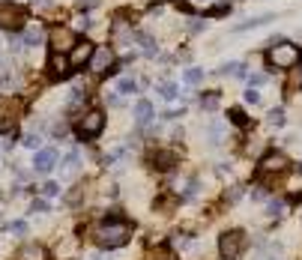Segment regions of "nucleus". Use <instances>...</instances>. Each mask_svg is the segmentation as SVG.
<instances>
[{
	"mask_svg": "<svg viewBox=\"0 0 302 260\" xmlns=\"http://www.w3.org/2000/svg\"><path fill=\"white\" fill-rule=\"evenodd\" d=\"M204 75H207V72L200 69V66H189V69L183 72V84H189V87H197L200 81H204Z\"/></svg>",
	"mask_w": 302,
	"mask_h": 260,
	"instance_id": "dca6fc26",
	"label": "nucleus"
},
{
	"mask_svg": "<svg viewBox=\"0 0 302 260\" xmlns=\"http://www.w3.org/2000/svg\"><path fill=\"white\" fill-rule=\"evenodd\" d=\"M108 105H114V108H117V105H123L120 93H108Z\"/></svg>",
	"mask_w": 302,
	"mask_h": 260,
	"instance_id": "4c0bfd02",
	"label": "nucleus"
},
{
	"mask_svg": "<svg viewBox=\"0 0 302 260\" xmlns=\"http://www.w3.org/2000/svg\"><path fill=\"white\" fill-rule=\"evenodd\" d=\"M138 42H141V54L144 57H156V54H159V42H156L153 36L138 33Z\"/></svg>",
	"mask_w": 302,
	"mask_h": 260,
	"instance_id": "4468645a",
	"label": "nucleus"
},
{
	"mask_svg": "<svg viewBox=\"0 0 302 260\" xmlns=\"http://www.w3.org/2000/svg\"><path fill=\"white\" fill-rule=\"evenodd\" d=\"M54 138H66V126H63V123L54 126Z\"/></svg>",
	"mask_w": 302,
	"mask_h": 260,
	"instance_id": "58836bf2",
	"label": "nucleus"
},
{
	"mask_svg": "<svg viewBox=\"0 0 302 260\" xmlns=\"http://www.w3.org/2000/svg\"><path fill=\"white\" fill-rule=\"evenodd\" d=\"M197 189H200V186H197V179H192V183L186 186V194H183V197H186V201H195V197H197Z\"/></svg>",
	"mask_w": 302,
	"mask_h": 260,
	"instance_id": "2f4dec72",
	"label": "nucleus"
},
{
	"mask_svg": "<svg viewBox=\"0 0 302 260\" xmlns=\"http://www.w3.org/2000/svg\"><path fill=\"white\" fill-rule=\"evenodd\" d=\"M39 144H42L39 135H27V138L21 141V147H27V150H39Z\"/></svg>",
	"mask_w": 302,
	"mask_h": 260,
	"instance_id": "c756f323",
	"label": "nucleus"
},
{
	"mask_svg": "<svg viewBox=\"0 0 302 260\" xmlns=\"http://www.w3.org/2000/svg\"><path fill=\"white\" fill-rule=\"evenodd\" d=\"M69 57H63V54H51V63H48V75H51L54 81H66L69 78Z\"/></svg>",
	"mask_w": 302,
	"mask_h": 260,
	"instance_id": "1a4fd4ad",
	"label": "nucleus"
},
{
	"mask_svg": "<svg viewBox=\"0 0 302 260\" xmlns=\"http://www.w3.org/2000/svg\"><path fill=\"white\" fill-rule=\"evenodd\" d=\"M204 27H207V24H204V21H189V30H192V33H200V30H204Z\"/></svg>",
	"mask_w": 302,
	"mask_h": 260,
	"instance_id": "e433bc0d",
	"label": "nucleus"
},
{
	"mask_svg": "<svg viewBox=\"0 0 302 260\" xmlns=\"http://www.w3.org/2000/svg\"><path fill=\"white\" fill-rule=\"evenodd\" d=\"M30 212H48V201H42V197H36L33 204H30Z\"/></svg>",
	"mask_w": 302,
	"mask_h": 260,
	"instance_id": "473e14b6",
	"label": "nucleus"
},
{
	"mask_svg": "<svg viewBox=\"0 0 302 260\" xmlns=\"http://www.w3.org/2000/svg\"><path fill=\"white\" fill-rule=\"evenodd\" d=\"M267 60L275 66V69H293L296 60H299V48L293 42H278L267 51Z\"/></svg>",
	"mask_w": 302,
	"mask_h": 260,
	"instance_id": "f03ea898",
	"label": "nucleus"
},
{
	"mask_svg": "<svg viewBox=\"0 0 302 260\" xmlns=\"http://www.w3.org/2000/svg\"><path fill=\"white\" fill-rule=\"evenodd\" d=\"M57 150H51V147H48V150H36V156H33V168L39 173H48L54 168V165H57Z\"/></svg>",
	"mask_w": 302,
	"mask_h": 260,
	"instance_id": "9d476101",
	"label": "nucleus"
},
{
	"mask_svg": "<svg viewBox=\"0 0 302 260\" xmlns=\"http://www.w3.org/2000/svg\"><path fill=\"white\" fill-rule=\"evenodd\" d=\"M9 60H6V57H0V87L3 84H9Z\"/></svg>",
	"mask_w": 302,
	"mask_h": 260,
	"instance_id": "cd10ccee",
	"label": "nucleus"
},
{
	"mask_svg": "<svg viewBox=\"0 0 302 260\" xmlns=\"http://www.w3.org/2000/svg\"><path fill=\"white\" fill-rule=\"evenodd\" d=\"M159 93H162V99H168V102H174L179 96V90H177V84L174 81H162L159 84Z\"/></svg>",
	"mask_w": 302,
	"mask_h": 260,
	"instance_id": "a211bd4d",
	"label": "nucleus"
},
{
	"mask_svg": "<svg viewBox=\"0 0 302 260\" xmlns=\"http://www.w3.org/2000/svg\"><path fill=\"white\" fill-rule=\"evenodd\" d=\"M135 120L141 123V126H147V123L153 120V102L150 99H141V102L135 105Z\"/></svg>",
	"mask_w": 302,
	"mask_h": 260,
	"instance_id": "ddd939ff",
	"label": "nucleus"
},
{
	"mask_svg": "<svg viewBox=\"0 0 302 260\" xmlns=\"http://www.w3.org/2000/svg\"><path fill=\"white\" fill-rule=\"evenodd\" d=\"M222 138H225V126L215 120L213 126H210V144L215 147V144H222Z\"/></svg>",
	"mask_w": 302,
	"mask_h": 260,
	"instance_id": "5701e85b",
	"label": "nucleus"
},
{
	"mask_svg": "<svg viewBox=\"0 0 302 260\" xmlns=\"http://www.w3.org/2000/svg\"><path fill=\"white\" fill-rule=\"evenodd\" d=\"M9 233H12V236H24V233H27V222H12V225H9Z\"/></svg>",
	"mask_w": 302,
	"mask_h": 260,
	"instance_id": "7c9ffc66",
	"label": "nucleus"
},
{
	"mask_svg": "<svg viewBox=\"0 0 302 260\" xmlns=\"http://www.w3.org/2000/svg\"><path fill=\"white\" fill-rule=\"evenodd\" d=\"M21 260H45V251L39 245H24L21 248Z\"/></svg>",
	"mask_w": 302,
	"mask_h": 260,
	"instance_id": "6ab92c4d",
	"label": "nucleus"
},
{
	"mask_svg": "<svg viewBox=\"0 0 302 260\" xmlns=\"http://www.w3.org/2000/svg\"><path fill=\"white\" fill-rule=\"evenodd\" d=\"M42 194H45V197H60V183H45V186H42Z\"/></svg>",
	"mask_w": 302,
	"mask_h": 260,
	"instance_id": "c85d7f7f",
	"label": "nucleus"
},
{
	"mask_svg": "<svg viewBox=\"0 0 302 260\" xmlns=\"http://www.w3.org/2000/svg\"><path fill=\"white\" fill-rule=\"evenodd\" d=\"M281 212H285V201H278V197L267 201V215L269 218H281Z\"/></svg>",
	"mask_w": 302,
	"mask_h": 260,
	"instance_id": "aec40b11",
	"label": "nucleus"
},
{
	"mask_svg": "<svg viewBox=\"0 0 302 260\" xmlns=\"http://www.w3.org/2000/svg\"><path fill=\"white\" fill-rule=\"evenodd\" d=\"M114 48H96L93 51V57H90V66H93V72H108L111 66H114Z\"/></svg>",
	"mask_w": 302,
	"mask_h": 260,
	"instance_id": "6e6552de",
	"label": "nucleus"
},
{
	"mask_svg": "<svg viewBox=\"0 0 302 260\" xmlns=\"http://www.w3.org/2000/svg\"><path fill=\"white\" fill-rule=\"evenodd\" d=\"M269 123L272 126H285V108H272L269 111Z\"/></svg>",
	"mask_w": 302,
	"mask_h": 260,
	"instance_id": "bb28decb",
	"label": "nucleus"
},
{
	"mask_svg": "<svg viewBox=\"0 0 302 260\" xmlns=\"http://www.w3.org/2000/svg\"><path fill=\"white\" fill-rule=\"evenodd\" d=\"M218 108V93H204L200 96V111H215Z\"/></svg>",
	"mask_w": 302,
	"mask_h": 260,
	"instance_id": "4be33fe9",
	"label": "nucleus"
},
{
	"mask_svg": "<svg viewBox=\"0 0 302 260\" xmlns=\"http://www.w3.org/2000/svg\"><path fill=\"white\" fill-rule=\"evenodd\" d=\"M213 0H189V6H195V9H207Z\"/></svg>",
	"mask_w": 302,
	"mask_h": 260,
	"instance_id": "c9c22d12",
	"label": "nucleus"
},
{
	"mask_svg": "<svg viewBox=\"0 0 302 260\" xmlns=\"http://www.w3.org/2000/svg\"><path fill=\"white\" fill-rule=\"evenodd\" d=\"M24 24V12L18 6H0V27L6 30H18Z\"/></svg>",
	"mask_w": 302,
	"mask_h": 260,
	"instance_id": "0eeeda50",
	"label": "nucleus"
},
{
	"mask_svg": "<svg viewBox=\"0 0 302 260\" xmlns=\"http://www.w3.org/2000/svg\"><path fill=\"white\" fill-rule=\"evenodd\" d=\"M243 248H246V233H243V230H228V233H222L218 251H222L225 260H239Z\"/></svg>",
	"mask_w": 302,
	"mask_h": 260,
	"instance_id": "7ed1b4c3",
	"label": "nucleus"
},
{
	"mask_svg": "<svg viewBox=\"0 0 302 260\" xmlns=\"http://www.w3.org/2000/svg\"><path fill=\"white\" fill-rule=\"evenodd\" d=\"M287 168V156L285 153H267L260 158V171L264 173H275V171H285Z\"/></svg>",
	"mask_w": 302,
	"mask_h": 260,
	"instance_id": "9b49d317",
	"label": "nucleus"
},
{
	"mask_svg": "<svg viewBox=\"0 0 302 260\" xmlns=\"http://www.w3.org/2000/svg\"><path fill=\"white\" fill-rule=\"evenodd\" d=\"M102 129H105V114H102V111H87V114L78 120V126H75V132H78L81 138H96Z\"/></svg>",
	"mask_w": 302,
	"mask_h": 260,
	"instance_id": "20e7f679",
	"label": "nucleus"
},
{
	"mask_svg": "<svg viewBox=\"0 0 302 260\" xmlns=\"http://www.w3.org/2000/svg\"><path fill=\"white\" fill-rule=\"evenodd\" d=\"M117 93H120V96H123V93H129V96H132V93H138L135 78H120V81H117Z\"/></svg>",
	"mask_w": 302,
	"mask_h": 260,
	"instance_id": "412c9836",
	"label": "nucleus"
},
{
	"mask_svg": "<svg viewBox=\"0 0 302 260\" xmlns=\"http://www.w3.org/2000/svg\"><path fill=\"white\" fill-rule=\"evenodd\" d=\"M267 21H275L272 12H264V15H254L249 21H243V24H236V30H254V27H260V24H267Z\"/></svg>",
	"mask_w": 302,
	"mask_h": 260,
	"instance_id": "2eb2a0df",
	"label": "nucleus"
},
{
	"mask_svg": "<svg viewBox=\"0 0 302 260\" xmlns=\"http://www.w3.org/2000/svg\"><path fill=\"white\" fill-rule=\"evenodd\" d=\"M90 260H105V257H102V254H93V257H90Z\"/></svg>",
	"mask_w": 302,
	"mask_h": 260,
	"instance_id": "79ce46f5",
	"label": "nucleus"
},
{
	"mask_svg": "<svg viewBox=\"0 0 302 260\" xmlns=\"http://www.w3.org/2000/svg\"><path fill=\"white\" fill-rule=\"evenodd\" d=\"M243 102H246V105H257V102H260V93H257V87H249V90L243 93Z\"/></svg>",
	"mask_w": 302,
	"mask_h": 260,
	"instance_id": "393cba45",
	"label": "nucleus"
},
{
	"mask_svg": "<svg viewBox=\"0 0 302 260\" xmlns=\"http://www.w3.org/2000/svg\"><path fill=\"white\" fill-rule=\"evenodd\" d=\"M78 39H75V33H72L69 27H54L51 30V48L54 54H66L72 51V45H75Z\"/></svg>",
	"mask_w": 302,
	"mask_h": 260,
	"instance_id": "39448f33",
	"label": "nucleus"
},
{
	"mask_svg": "<svg viewBox=\"0 0 302 260\" xmlns=\"http://www.w3.org/2000/svg\"><path fill=\"white\" fill-rule=\"evenodd\" d=\"M3 132H12V123L9 120H0V135H3Z\"/></svg>",
	"mask_w": 302,
	"mask_h": 260,
	"instance_id": "ea45409f",
	"label": "nucleus"
},
{
	"mask_svg": "<svg viewBox=\"0 0 302 260\" xmlns=\"http://www.w3.org/2000/svg\"><path fill=\"white\" fill-rule=\"evenodd\" d=\"M264 81H267V75H264V72H251V75H249V84L251 87H260Z\"/></svg>",
	"mask_w": 302,
	"mask_h": 260,
	"instance_id": "72a5a7b5",
	"label": "nucleus"
},
{
	"mask_svg": "<svg viewBox=\"0 0 302 260\" xmlns=\"http://www.w3.org/2000/svg\"><path fill=\"white\" fill-rule=\"evenodd\" d=\"M231 117H233L236 123H239V126H246V123H249V120H246V114H243V111H236V108L231 111Z\"/></svg>",
	"mask_w": 302,
	"mask_h": 260,
	"instance_id": "f704fd0d",
	"label": "nucleus"
},
{
	"mask_svg": "<svg viewBox=\"0 0 302 260\" xmlns=\"http://www.w3.org/2000/svg\"><path fill=\"white\" fill-rule=\"evenodd\" d=\"M45 39V30H42V24H27L24 27V33H21V42H24V48H33V45H39Z\"/></svg>",
	"mask_w": 302,
	"mask_h": 260,
	"instance_id": "f8f14e48",
	"label": "nucleus"
},
{
	"mask_svg": "<svg viewBox=\"0 0 302 260\" xmlns=\"http://www.w3.org/2000/svg\"><path fill=\"white\" fill-rule=\"evenodd\" d=\"M51 3H54V0H39V6H45V9H48Z\"/></svg>",
	"mask_w": 302,
	"mask_h": 260,
	"instance_id": "a19ab883",
	"label": "nucleus"
},
{
	"mask_svg": "<svg viewBox=\"0 0 302 260\" xmlns=\"http://www.w3.org/2000/svg\"><path fill=\"white\" fill-rule=\"evenodd\" d=\"M129 236H132V225L117 222V218H108L105 225L99 227V243H102V248H120V245L129 243Z\"/></svg>",
	"mask_w": 302,
	"mask_h": 260,
	"instance_id": "f257e3e1",
	"label": "nucleus"
},
{
	"mask_svg": "<svg viewBox=\"0 0 302 260\" xmlns=\"http://www.w3.org/2000/svg\"><path fill=\"white\" fill-rule=\"evenodd\" d=\"M93 51H96V48H93L90 42H75V45H72V51H69V66H72V69H78V66L90 63Z\"/></svg>",
	"mask_w": 302,
	"mask_h": 260,
	"instance_id": "423d86ee",
	"label": "nucleus"
},
{
	"mask_svg": "<svg viewBox=\"0 0 302 260\" xmlns=\"http://www.w3.org/2000/svg\"><path fill=\"white\" fill-rule=\"evenodd\" d=\"M218 75H246V69H243V63H236V60H228V63H222L218 66Z\"/></svg>",
	"mask_w": 302,
	"mask_h": 260,
	"instance_id": "f3484780",
	"label": "nucleus"
},
{
	"mask_svg": "<svg viewBox=\"0 0 302 260\" xmlns=\"http://www.w3.org/2000/svg\"><path fill=\"white\" fill-rule=\"evenodd\" d=\"M78 162H81V153H78V150H72L69 156L63 158V171H66V173H72L75 168H78Z\"/></svg>",
	"mask_w": 302,
	"mask_h": 260,
	"instance_id": "b1692460",
	"label": "nucleus"
},
{
	"mask_svg": "<svg viewBox=\"0 0 302 260\" xmlns=\"http://www.w3.org/2000/svg\"><path fill=\"white\" fill-rule=\"evenodd\" d=\"M153 165H159V171H168L174 165V158L168 156V153H162V156H153Z\"/></svg>",
	"mask_w": 302,
	"mask_h": 260,
	"instance_id": "a878e982",
	"label": "nucleus"
}]
</instances>
